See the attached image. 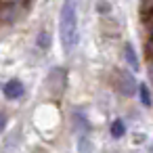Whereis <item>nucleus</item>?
I'll use <instances>...</instances> for the list:
<instances>
[{"mask_svg":"<svg viewBox=\"0 0 153 153\" xmlns=\"http://www.w3.org/2000/svg\"><path fill=\"white\" fill-rule=\"evenodd\" d=\"M124 57H126L130 69H136V71H138V57H136V51H134L132 44H126V46H124Z\"/></svg>","mask_w":153,"mask_h":153,"instance_id":"20e7f679","label":"nucleus"},{"mask_svg":"<svg viewBox=\"0 0 153 153\" xmlns=\"http://www.w3.org/2000/svg\"><path fill=\"white\" fill-rule=\"evenodd\" d=\"M48 42H51L48 32H40V34H38V40H36V46L42 48V51H46V48H48Z\"/></svg>","mask_w":153,"mask_h":153,"instance_id":"0eeeda50","label":"nucleus"},{"mask_svg":"<svg viewBox=\"0 0 153 153\" xmlns=\"http://www.w3.org/2000/svg\"><path fill=\"white\" fill-rule=\"evenodd\" d=\"M2 92H4L7 99L15 101V99H21V97L25 94V86H23L21 80H9V82L2 86Z\"/></svg>","mask_w":153,"mask_h":153,"instance_id":"f03ea898","label":"nucleus"},{"mask_svg":"<svg viewBox=\"0 0 153 153\" xmlns=\"http://www.w3.org/2000/svg\"><path fill=\"white\" fill-rule=\"evenodd\" d=\"M124 134H126V124H124V120H120V117L113 120V122H111V136H113V138H122Z\"/></svg>","mask_w":153,"mask_h":153,"instance_id":"39448f33","label":"nucleus"},{"mask_svg":"<svg viewBox=\"0 0 153 153\" xmlns=\"http://www.w3.org/2000/svg\"><path fill=\"white\" fill-rule=\"evenodd\" d=\"M120 78H122V82L117 84L120 92H122V94H126V97L134 94V92H136V82H134V78H132L128 71H122V74H120Z\"/></svg>","mask_w":153,"mask_h":153,"instance_id":"7ed1b4c3","label":"nucleus"},{"mask_svg":"<svg viewBox=\"0 0 153 153\" xmlns=\"http://www.w3.org/2000/svg\"><path fill=\"white\" fill-rule=\"evenodd\" d=\"M59 32L63 48L69 53L78 46L80 34H78V0H65L61 7V19H59Z\"/></svg>","mask_w":153,"mask_h":153,"instance_id":"f257e3e1","label":"nucleus"},{"mask_svg":"<svg viewBox=\"0 0 153 153\" xmlns=\"http://www.w3.org/2000/svg\"><path fill=\"white\" fill-rule=\"evenodd\" d=\"M4 128H7V115H4L2 111H0V132H2Z\"/></svg>","mask_w":153,"mask_h":153,"instance_id":"6e6552de","label":"nucleus"},{"mask_svg":"<svg viewBox=\"0 0 153 153\" xmlns=\"http://www.w3.org/2000/svg\"><path fill=\"white\" fill-rule=\"evenodd\" d=\"M136 90H138V99H140V103H143L145 107H149V105H151V94H149V86H147L145 82H140V84L136 86Z\"/></svg>","mask_w":153,"mask_h":153,"instance_id":"423d86ee","label":"nucleus"}]
</instances>
